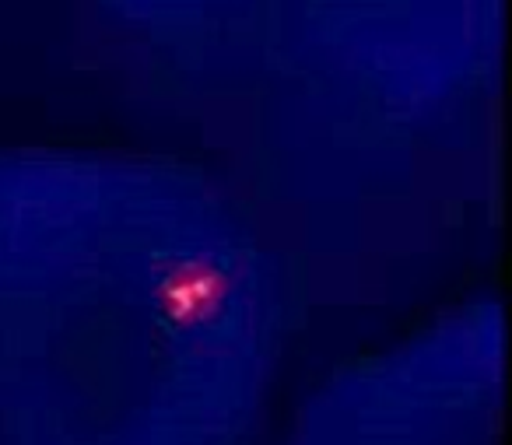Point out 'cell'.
Here are the masks:
<instances>
[{"instance_id": "cell-1", "label": "cell", "mask_w": 512, "mask_h": 445, "mask_svg": "<svg viewBox=\"0 0 512 445\" xmlns=\"http://www.w3.org/2000/svg\"><path fill=\"white\" fill-rule=\"evenodd\" d=\"M165 302H169L172 316H197L200 309L207 312V305L218 302V288H214V281H211L207 270H204V277H193V281L176 277V284L169 288Z\"/></svg>"}]
</instances>
